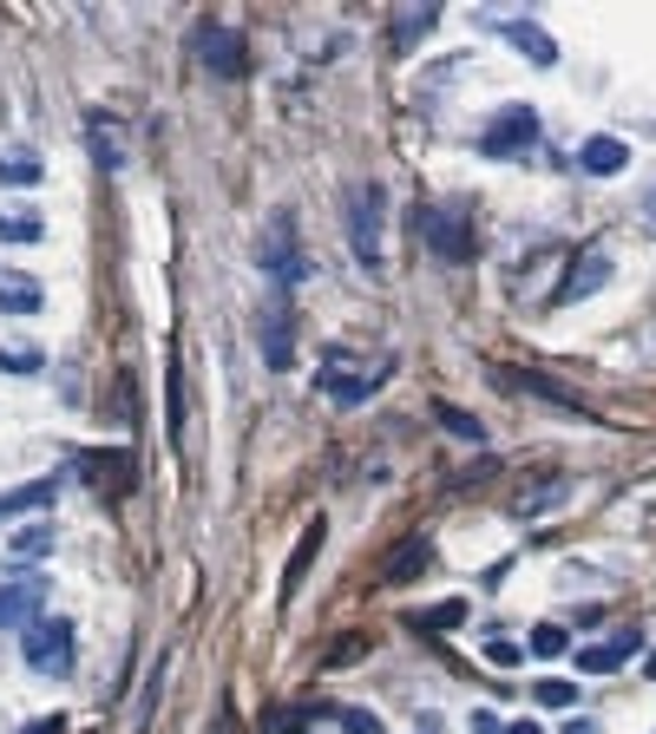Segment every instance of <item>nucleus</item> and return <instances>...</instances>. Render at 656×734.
Masks as SVG:
<instances>
[{"label": "nucleus", "mask_w": 656, "mask_h": 734, "mask_svg": "<svg viewBox=\"0 0 656 734\" xmlns=\"http://www.w3.org/2000/svg\"><path fill=\"white\" fill-rule=\"evenodd\" d=\"M92 486H112V492H132V452H85L79 459Z\"/></svg>", "instance_id": "nucleus-13"}, {"label": "nucleus", "mask_w": 656, "mask_h": 734, "mask_svg": "<svg viewBox=\"0 0 656 734\" xmlns=\"http://www.w3.org/2000/svg\"><path fill=\"white\" fill-rule=\"evenodd\" d=\"M349 243L367 269L381 263V184H349Z\"/></svg>", "instance_id": "nucleus-3"}, {"label": "nucleus", "mask_w": 656, "mask_h": 734, "mask_svg": "<svg viewBox=\"0 0 656 734\" xmlns=\"http://www.w3.org/2000/svg\"><path fill=\"white\" fill-rule=\"evenodd\" d=\"M637 630H624V636H610V643H591V650H578V669L584 675H610V669H624V662L637 656Z\"/></svg>", "instance_id": "nucleus-10"}, {"label": "nucleus", "mask_w": 656, "mask_h": 734, "mask_svg": "<svg viewBox=\"0 0 656 734\" xmlns=\"http://www.w3.org/2000/svg\"><path fill=\"white\" fill-rule=\"evenodd\" d=\"M532 139H538V112H532V105H506V112L480 132V157H518Z\"/></svg>", "instance_id": "nucleus-4"}, {"label": "nucleus", "mask_w": 656, "mask_h": 734, "mask_svg": "<svg viewBox=\"0 0 656 734\" xmlns=\"http://www.w3.org/2000/svg\"><path fill=\"white\" fill-rule=\"evenodd\" d=\"M414 236L434 249V263H473V211L466 204H427V211H414Z\"/></svg>", "instance_id": "nucleus-1"}, {"label": "nucleus", "mask_w": 656, "mask_h": 734, "mask_svg": "<svg viewBox=\"0 0 656 734\" xmlns=\"http://www.w3.org/2000/svg\"><path fill=\"white\" fill-rule=\"evenodd\" d=\"M604 283H610V263H604V256H584V269H572V276H565V289H558V302H578V295H597Z\"/></svg>", "instance_id": "nucleus-15"}, {"label": "nucleus", "mask_w": 656, "mask_h": 734, "mask_svg": "<svg viewBox=\"0 0 656 734\" xmlns=\"http://www.w3.org/2000/svg\"><path fill=\"white\" fill-rule=\"evenodd\" d=\"M486 656H493V662H518V643H506V636H499V643H486Z\"/></svg>", "instance_id": "nucleus-28"}, {"label": "nucleus", "mask_w": 656, "mask_h": 734, "mask_svg": "<svg viewBox=\"0 0 656 734\" xmlns=\"http://www.w3.org/2000/svg\"><path fill=\"white\" fill-rule=\"evenodd\" d=\"M40 236V217H0V243H33Z\"/></svg>", "instance_id": "nucleus-25"}, {"label": "nucleus", "mask_w": 656, "mask_h": 734, "mask_svg": "<svg viewBox=\"0 0 656 734\" xmlns=\"http://www.w3.org/2000/svg\"><path fill=\"white\" fill-rule=\"evenodd\" d=\"M263 269H270L283 289L302 283V249H295V217H290V211H276L270 230H263Z\"/></svg>", "instance_id": "nucleus-5"}, {"label": "nucleus", "mask_w": 656, "mask_h": 734, "mask_svg": "<svg viewBox=\"0 0 656 734\" xmlns=\"http://www.w3.org/2000/svg\"><path fill=\"white\" fill-rule=\"evenodd\" d=\"M473 734H506V728H499V722H493V715L480 708V715H473Z\"/></svg>", "instance_id": "nucleus-30"}, {"label": "nucleus", "mask_w": 656, "mask_h": 734, "mask_svg": "<svg viewBox=\"0 0 656 734\" xmlns=\"http://www.w3.org/2000/svg\"><path fill=\"white\" fill-rule=\"evenodd\" d=\"M0 518H7V512H0Z\"/></svg>", "instance_id": "nucleus-34"}, {"label": "nucleus", "mask_w": 656, "mask_h": 734, "mask_svg": "<svg viewBox=\"0 0 656 734\" xmlns=\"http://www.w3.org/2000/svg\"><path fill=\"white\" fill-rule=\"evenodd\" d=\"M565 643H572V636H565L558 623H538V630H532V656H565Z\"/></svg>", "instance_id": "nucleus-24"}, {"label": "nucleus", "mask_w": 656, "mask_h": 734, "mask_svg": "<svg viewBox=\"0 0 656 734\" xmlns=\"http://www.w3.org/2000/svg\"><path fill=\"white\" fill-rule=\"evenodd\" d=\"M453 623H466V603H460V597H446V603H434V610H414V616H407V630H453Z\"/></svg>", "instance_id": "nucleus-17"}, {"label": "nucleus", "mask_w": 656, "mask_h": 734, "mask_svg": "<svg viewBox=\"0 0 656 734\" xmlns=\"http://www.w3.org/2000/svg\"><path fill=\"white\" fill-rule=\"evenodd\" d=\"M0 367L7 374H40V348H0Z\"/></svg>", "instance_id": "nucleus-26"}, {"label": "nucleus", "mask_w": 656, "mask_h": 734, "mask_svg": "<svg viewBox=\"0 0 656 734\" xmlns=\"http://www.w3.org/2000/svg\"><path fill=\"white\" fill-rule=\"evenodd\" d=\"M532 695H538L545 708H572V702H578V682H565V675H545V682H532Z\"/></svg>", "instance_id": "nucleus-21"}, {"label": "nucleus", "mask_w": 656, "mask_h": 734, "mask_svg": "<svg viewBox=\"0 0 656 734\" xmlns=\"http://www.w3.org/2000/svg\"><path fill=\"white\" fill-rule=\"evenodd\" d=\"M650 675H656V650H650Z\"/></svg>", "instance_id": "nucleus-33"}, {"label": "nucleus", "mask_w": 656, "mask_h": 734, "mask_svg": "<svg viewBox=\"0 0 656 734\" xmlns=\"http://www.w3.org/2000/svg\"><path fill=\"white\" fill-rule=\"evenodd\" d=\"M427 558H434V544L414 531V538H401L387 558H381V584H414L421 571H427Z\"/></svg>", "instance_id": "nucleus-9"}, {"label": "nucleus", "mask_w": 656, "mask_h": 734, "mask_svg": "<svg viewBox=\"0 0 656 734\" xmlns=\"http://www.w3.org/2000/svg\"><path fill=\"white\" fill-rule=\"evenodd\" d=\"M342 722H349V734H381V722L362 715V708H342Z\"/></svg>", "instance_id": "nucleus-27"}, {"label": "nucleus", "mask_w": 656, "mask_h": 734, "mask_svg": "<svg viewBox=\"0 0 656 734\" xmlns=\"http://www.w3.org/2000/svg\"><path fill=\"white\" fill-rule=\"evenodd\" d=\"M40 177H47V164L33 151H0V184H40Z\"/></svg>", "instance_id": "nucleus-18"}, {"label": "nucleus", "mask_w": 656, "mask_h": 734, "mask_svg": "<svg viewBox=\"0 0 656 734\" xmlns=\"http://www.w3.org/2000/svg\"><path fill=\"white\" fill-rule=\"evenodd\" d=\"M367 387H381V374H329V394H335L342 407H355Z\"/></svg>", "instance_id": "nucleus-20"}, {"label": "nucleus", "mask_w": 656, "mask_h": 734, "mask_svg": "<svg viewBox=\"0 0 656 734\" xmlns=\"http://www.w3.org/2000/svg\"><path fill=\"white\" fill-rule=\"evenodd\" d=\"M198 60L218 79H236L243 73V40H236L230 27H218V20H198Z\"/></svg>", "instance_id": "nucleus-6"}, {"label": "nucleus", "mask_w": 656, "mask_h": 734, "mask_svg": "<svg viewBox=\"0 0 656 734\" xmlns=\"http://www.w3.org/2000/svg\"><path fill=\"white\" fill-rule=\"evenodd\" d=\"M322 544H329V524H322V518H315V524H309V531H302V538H295L290 564H283V603H290L295 590H302V571H309V558H315V551H322Z\"/></svg>", "instance_id": "nucleus-11"}, {"label": "nucleus", "mask_w": 656, "mask_h": 734, "mask_svg": "<svg viewBox=\"0 0 656 734\" xmlns=\"http://www.w3.org/2000/svg\"><path fill=\"white\" fill-rule=\"evenodd\" d=\"M434 20H440V7H407V13L394 20V47H407V40H414V33H427Z\"/></svg>", "instance_id": "nucleus-22"}, {"label": "nucleus", "mask_w": 656, "mask_h": 734, "mask_svg": "<svg viewBox=\"0 0 656 734\" xmlns=\"http://www.w3.org/2000/svg\"><path fill=\"white\" fill-rule=\"evenodd\" d=\"M40 597H47V578H13V584H0V630L40 623Z\"/></svg>", "instance_id": "nucleus-7"}, {"label": "nucleus", "mask_w": 656, "mask_h": 734, "mask_svg": "<svg viewBox=\"0 0 656 734\" xmlns=\"http://www.w3.org/2000/svg\"><path fill=\"white\" fill-rule=\"evenodd\" d=\"M506 734H545V728H538V722H512Z\"/></svg>", "instance_id": "nucleus-32"}, {"label": "nucleus", "mask_w": 656, "mask_h": 734, "mask_svg": "<svg viewBox=\"0 0 656 734\" xmlns=\"http://www.w3.org/2000/svg\"><path fill=\"white\" fill-rule=\"evenodd\" d=\"M434 414H440V427H446V434H453V440H473V446L486 440V427H480V420H473V414H460V407H446V400H440Z\"/></svg>", "instance_id": "nucleus-19"}, {"label": "nucleus", "mask_w": 656, "mask_h": 734, "mask_svg": "<svg viewBox=\"0 0 656 734\" xmlns=\"http://www.w3.org/2000/svg\"><path fill=\"white\" fill-rule=\"evenodd\" d=\"M256 341H263V361H270V367H290L295 361V308H290V302H276V308L263 315Z\"/></svg>", "instance_id": "nucleus-8"}, {"label": "nucleus", "mask_w": 656, "mask_h": 734, "mask_svg": "<svg viewBox=\"0 0 656 734\" xmlns=\"http://www.w3.org/2000/svg\"><path fill=\"white\" fill-rule=\"evenodd\" d=\"M20 656H27V669H40V675H67V669H73V623H60V616H53V623H47V616L27 623V630H20Z\"/></svg>", "instance_id": "nucleus-2"}, {"label": "nucleus", "mask_w": 656, "mask_h": 734, "mask_svg": "<svg viewBox=\"0 0 656 734\" xmlns=\"http://www.w3.org/2000/svg\"><path fill=\"white\" fill-rule=\"evenodd\" d=\"M0 315H40V283L0 269Z\"/></svg>", "instance_id": "nucleus-14"}, {"label": "nucleus", "mask_w": 656, "mask_h": 734, "mask_svg": "<svg viewBox=\"0 0 656 734\" xmlns=\"http://www.w3.org/2000/svg\"><path fill=\"white\" fill-rule=\"evenodd\" d=\"M624 157H630V145H624V139H604V132L578 145V164L591 171V177H617V171H624Z\"/></svg>", "instance_id": "nucleus-12"}, {"label": "nucleus", "mask_w": 656, "mask_h": 734, "mask_svg": "<svg viewBox=\"0 0 656 734\" xmlns=\"http://www.w3.org/2000/svg\"><path fill=\"white\" fill-rule=\"evenodd\" d=\"M506 40H512V47H525V60H532V67H552V60H558V47H552L538 27H525V20H506Z\"/></svg>", "instance_id": "nucleus-16"}, {"label": "nucleus", "mask_w": 656, "mask_h": 734, "mask_svg": "<svg viewBox=\"0 0 656 734\" xmlns=\"http://www.w3.org/2000/svg\"><path fill=\"white\" fill-rule=\"evenodd\" d=\"M565 734H597V722H584L578 715V722H565Z\"/></svg>", "instance_id": "nucleus-31"}, {"label": "nucleus", "mask_w": 656, "mask_h": 734, "mask_svg": "<svg viewBox=\"0 0 656 734\" xmlns=\"http://www.w3.org/2000/svg\"><path fill=\"white\" fill-rule=\"evenodd\" d=\"M20 734H60V715H40V722H27Z\"/></svg>", "instance_id": "nucleus-29"}, {"label": "nucleus", "mask_w": 656, "mask_h": 734, "mask_svg": "<svg viewBox=\"0 0 656 734\" xmlns=\"http://www.w3.org/2000/svg\"><path fill=\"white\" fill-rule=\"evenodd\" d=\"M13 551H20V558H40V551H53V524H27V531H13Z\"/></svg>", "instance_id": "nucleus-23"}]
</instances>
